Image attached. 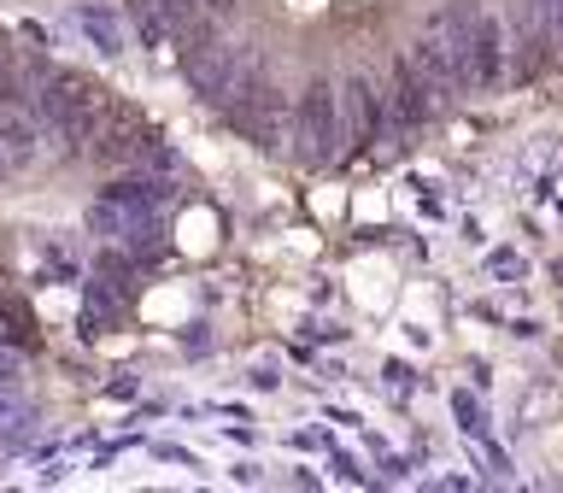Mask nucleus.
Listing matches in <instances>:
<instances>
[{
  "label": "nucleus",
  "mask_w": 563,
  "mask_h": 493,
  "mask_svg": "<svg viewBox=\"0 0 563 493\" xmlns=\"http://www.w3.org/2000/svg\"><path fill=\"white\" fill-rule=\"evenodd\" d=\"M534 12H540V24H545V30H558V35H563V0H534Z\"/></svg>",
  "instance_id": "9b49d317"
},
{
  "label": "nucleus",
  "mask_w": 563,
  "mask_h": 493,
  "mask_svg": "<svg viewBox=\"0 0 563 493\" xmlns=\"http://www.w3.org/2000/svg\"><path fill=\"white\" fill-rule=\"evenodd\" d=\"M346 147L341 135V95H334L329 83H311L306 100L294 106V158H306V165H329L334 153Z\"/></svg>",
  "instance_id": "20e7f679"
},
{
  "label": "nucleus",
  "mask_w": 563,
  "mask_h": 493,
  "mask_svg": "<svg viewBox=\"0 0 563 493\" xmlns=\"http://www.w3.org/2000/svg\"><path fill=\"white\" fill-rule=\"evenodd\" d=\"M18 324V317H12V306H7V299H0V329H12Z\"/></svg>",
  "instance_id": "4468645a"
},
{
  "label": "nucleus",
  "mask_w": 563,
  "mask_h": 493,
  "mask_svg": "<svg viewBox=\"0 0 563 493\" xmlns=\"http://www.w3.org/2000/svg\"><path fill=\"white\" fill-rule=\"evenodd\" d=\"M411 70L429 83V95H457L470 88V65H464V0L446 12H434V24L411 42Z\"/></svg>",
  "instance_id": "f03ea898"
},
{
  "label": "nucleus",
  "mask_w": 563,
  "mask_h": 493,
  "mask_svg": "<svg viewBox=\"0 0 563 493\" xmlns=\"http://www.w3.org/2000/svg\"><path fill=\"white\" fill-rule=\"evenodd\" d=\"M35 118L47 123V135L70 141V147H95L100 130L112 123V112H106L100 88H88L82 77H70V70H53V77H42V88H35Z\"/></svg>",
  "instance_id": "f257e3e1"
},
{
  "label": "nucleus",
  "mask_w": 563,
  "mask_h": 493,
  "mask_svg": "<svg viewBox=\"0 0 563 493\" xmlns=\"http://www.w3.org/2000/svg\"><path fill=\"white\" fill-rule=\"evenodd\" d=\"M12 387H18V364L0 359V399H12Z\"/></svg>",
  "instance_id": "ddd939ff"
},
{
  "label": "nucleus",
  "mask_w": 563,
  "mask_h": 493,
  "mask_svg": "<svg viewBox=\"0 0 563 493\" xmlns=\"http://www.w3.org/2000/svg\"><path fill=\"white\" fill-rule=\"evenodd\" d=\"M341 135H346V147H369L382 135V95L364 77H352L341 88Z\"/></svg>",
  "instance_id": "1a4fd4ad"
},
{
  "label": "nucleus",
  "mask_w": 563,
  "mask_h": 493,
  "mask_svg": "<svg viewBox=\"0 0 563 493\" xmlns=\"http://www.w3.org/2000/svg\"><path fill=\"white\" fill-rule=\"evenodd\" d=\"M7 176H12V171H7V158H0V183H7Z\"/></svg>",
  "instance_id": "2eb2a0df"
},
{
  "label": "nucleus",
  "mask_w": 563,
  "mask_h": 493,
  "mask_svg": "<svg viewBox=\"0 0 563 493\" xmlns=\"http://www.w3.org/2000/svg\"><path fill=\"white\" fill-rule=\"evenodd\" d=\"M188 77H194V88H200L206 106H223V112H229V106H241L258 88V65L246 59L241 47L200 42V47H194V59H188Z\"/></svg>",
  "instance_id": "7ed1b4c3"
},
{
  "label": "nucleus",
  "mask_w": 563,
  "mask_h": 493,
  "mask_svg": "<svg viewBox=\"0 0 563 493\" xmlns=\"http://www.w3.org/2000/svg\"><path fill=\"white\" fill-rule=\"evenodd\" d=\"M493 271H499V276H522V259L510 253V246H499V253L487 259V276H493Z\"/></svg>",
  "instance_id": "9d476101"
},
{
  "label": "nucleus",
  "mask_w": 563,
  "mask_h": 493,
  "mask_svg": "<svg viewBox=\"0 0 563 493\" xmlns=\"http://www.w3.org/2000/svg\"><path fill=\"white\" fill-rule=\"evenodd\" d=\"M464 65H470V88L499 83V70H505V35L482 7H470V0H464Z\"/></svg>",
  "instance_id": "423d86ee"
},
{
  "label": "nucleus",
  "mask_w": 563,
  "mask_h": 493,
  "mask_svg": "<svg viewBox=\"0 0 563 493\" xmlns=\"http://www.w3.org/2000/svg\"><path fill=\"white\" fill-rule=\"evenodd\" d=\"M0 88H7V65H0Z\"/></svg>",
  "instance_id": "dca6fc26"
},
{
  "label": "nucleus",
  "mask_w": 563,
  "mask_h": 493,
  "mask_svg": "<svg viewBox=\"0 0 563 493\" xmlns=\"http://www.w3.org/2000/svg\"><path fill=\"white\" fill-rule=\"evenodd\" d=\"M42 153H47V123L35 112L7 106V112H0V158H7V171L18 176V171L42 165Z\"/></svg>",
  "instance_id": "6e6552de"
},
{
  "label": "nucleus",
  "mask_w": 563,
  "mask_h": 493,
  "mask_svg": "<svg viewBox=\"0 0 563 493\" xmlns=\"http://www.w3.org/2000/svg\"><path fill=\"white\" fill-rule=\"evenodd\" d=\"M70 30H77L100 59H123V53H130V24H123V12L112 0H82V7H70Z\"/></svg>",
  "instance_id": "0eeeda50"
},
{
  "label": "nucleus",
  "mask_w": 563,
  "mask_h": 493,
  "mask_svg": "<svg viewBox=\"0 0 563 493\" xmlns=\"http://www.w3.org/2000/svg\"><path fill=\"white\" fill-rule=\"evenodd\" d=\"M387 387H394V394H411V370H405V364H387Z\"/></svg>",
  "instance_id": "f8f14e48"
},
{
  "label": "nucleus",
  "mask_w": 563,
  "mask_h": 493,
  "mask_svg": "<svg viewBox=\"0 0 563 493\" xmlns=\"http://www.w3.org/2000/svg\"><path fill=\"white\" fill-rule=\"evenodd\" d=\"M235 112V123L246 135L258 141L264 153H288L294 147V106H288V95H276V88H253L241 106H229Z\"/></svg>",
  "instance_id": "39448f33"
}]
</instances>
